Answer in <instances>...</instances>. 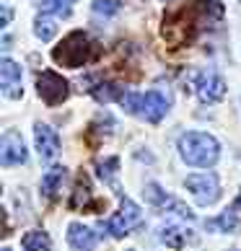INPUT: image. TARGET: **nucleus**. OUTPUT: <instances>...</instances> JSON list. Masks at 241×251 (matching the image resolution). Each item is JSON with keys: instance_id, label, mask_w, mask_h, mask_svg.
Masks as SVG:
<instances>
[{"instance_id": "nucleus-1", "label": "nucleus", "mask_w": 241, "mask_h": 251, "mask_svg": "<svg viewBox=\"0 0 241 251\" xmlns=\"http://www.w3.org/2000/svg\"><path fill=\"white\" fill-rule=\"evenodd\" d=\"M202 31V18H200V8L197 3H192L187 8H179L163 18V29L161 36L166 39V44L171 47H182L194 39V34Z\"/></svg>"}, {"instance_id": "nucleus-2", "label": "nucleus", "mask_w": 241, "mask_h": 251, "mask_svg": "<svg viewBox=\"0 0 241 251\" xmlns=\"http://www.w3.org/2000/svg\"><path fill=\"white\" fill-rule=\"evenodd\" d=\"M179 155L187 166L210 169L220 158V145L208 132H184L179 137Z\"/></svg>"}, {"instance_id": "nucleus-3", "label": "nucleus", "mask_w": 241, "mask_h": 251, "mask_svg": "<svg viewBox=\"0 0 241 251\" xmlns=\"http://www.w3.org/2000/svg\"><path fill=\"white\" fill-rule=\"evenodd\" d=\"M94 57V42L83 31H73L52 50V60L62 68H83Z\"/></svg>"}, {"instance_id": "nucleus-4", "label": "nucleus", "mask_w": 241, "mask_h": 251, "mask_svg": "<svg viewBox=\"0 0 241 251\" xmlns=\"http://www.w3.org/2000/svg\"><path fill=\"white\" fill-rule=\"evenodd\" d=\"M130 114L143 117L148 122H161L163 114L169 111V99H166L161 91H145V94H135V91H127V94L119 99Z\"/></svg>"}, {"instance_id": "nucleus-5", "label": "nucleus", "mask_w": 241, "mask_h": 251, "mask_svg": "<svg viewBox=\"0 0 241 251\" xmlns=\"http://www.w3.org/2000/svg\"><path fill=\"white\" fill-rule=\"evenodd\" d=\"M140 223H143L140 207H137L133 200L122 197V202H119V212H114L107 223H101V228H107V233H112L114 238H125V236H130V230L137 228Z\"/></svg>"}, {"instance_id": "nucleus-6", "label": "nucleus", "mask_w": 241, "mask_h": 251, "mask_svg": "<svg viewBox=\"0 0 241 251\" xmlns=\"http://www.w3.org/2000/svg\"><path fill=\"white\" fill-rule=\"evenodd\" d=\"M36 91H39L44 104L57 106L68 99L70 86H68V80H65L62 75H57L54 70H44V73H39V78H36Z\"/></svg>"}, {"instance_id": "nucleus-7", "label": "nucleus", "mask_w": 241, "mask_h": 251, "mask_svg": "<svg viewBox=\"0 0 241 251\" xmlns=\"http://www.w3.org/2000/svg\"><path fill=\"white\" fill-rule=\"evenodd\" d=\"M187 189L192 192V197L197 200V204L208 207V204H215L220 197V187H218V176L215 174H192L187 176Z\"/></svg>"}, {"instance_id": "nucleus-8", "label": "nucleus", "mask_w": 241, "mask_h": 251, "mask_svg": "<svg viewBox=\"0 0 241 251\" xmlns=\"http://www.w3.org/2000/svg\"><path fill=\"white\" fill-rule=\"evenodd\" d=\"M29 153H26L24 137L16 129H5L0 137V163L3 166H24Z\"/></svg>"}, {"instance_id": "nucleus-9", "label": "nucleus", "mask_w": 241, "mask_h": 251, "mask_svg": "<svg viewBox=\"0 0 241 251\" xmlns=\"http://www.w3.org/2000/svg\"><path fill=\"white\" fill-rule=\"evenodd\" d=\"M194 91H197V96L202 101H208V104H215V101H220L226 96V83L223 78L218 75V73H213V70H202L194 75Z\"/></svg>"}, {"instance_id": "nucleus-10", "label": "nucleus", "mask_w": 241, "mask_h": 251, "mask_svg": "<svg viewBox=\"0 0 241 251\" xmlns=\"http://www.w3.org/2000/svg\"><path fill=\"white\" fill-rule=\"evenodd\" d=\"M0 88L8 99H21L24 88H21V65L13 62L11 57L0 60Z\"/></svg>"}, {"instance_id": "nucleus-11", "label": "nucleus", "mask_w": 241, "mask_h": 251, "mask_svg": "<svg viewBox=\"0 0 241 251\" xmlns=\"http://www.w3.org/2000/svg\"><path fill=\"white\" fill-rule=\"evenodd\" d=\"M145 200L151 202V204H156V207H166V210H174L179 218H187V220H194V212L187 207L184 202H179V200H174V197H169L159 184H145Z\"/></svg>"}, {"instance_id": "nucleus-12", "label": "nucleus", "mask_w": 241, "mask_h": 251, "mask_svg": "<svg viewBox=\"0 0 241 251\" xmlns=\"http://www.w3.org/2000/svg\"><path fill=\"white\" fill-rule=\"evenodd\" d=\"M34 143H36V153H39L42 161H52L60 153V135L50 125H42V122L34 125Z\"/></svg>"}, {"instance_id": "nucleus-13", "label": "nucleus", "mask_w": 241, "mask_h": 251, "mask_svg": "<svg viewBox=\"0 0 241 251\" xmlns=\"http://www.w3.org/2000/svg\"><path fill=\"white\" fill-rule=\"evenodd\" d=\"M68 244L76 251H94L99 244V236L83 223H70L68 226Z\"/></svg>"}, {"instance_id": "nucleus-14", "label": "nucleus", "mask_w": 241, "mask_h": 251, "mask_svg": "<svg viewBox=\"0 0 241 251\" xmlns=\"http://www.w3.org/2000/svg\"><path fill=\"white\" fill-rule=\"evenodd\" d=\"M187 233H192V230H184L179 226H166L163 233H161V241L166 246H171V249H182L187 244H197V236H187Z\"/></svg>"}, {"instance_id": "nucleus-15", "label": "nucleus", "mask_w": 241, "mask_h": 251, "mask_svg": "<svg viewBox=\"0 0 241 251\" xmlns=\"http://www.w3.org/2000/svg\"><path fill=\"white\" fill-rule=\"evenodd\" d=\"M205 228L208 230H218V233H241V220L234 215V212H220L218 218L205 220Z\"/></svg>"}, {"instance_id": "nucleus-16", "label": "nucleus", "mask_w": 241, "mask_h": 251, "mask_svg": "<svg viewBox=\"0 0 241 251\" xmlns=\"http://www.w3.org/2000/svg\"><path fill=\"white\" fill-rule=\"evenodd\" d=\"M62 181H65V169H62V166L50 169L47 174L42 176V194H44V197H54L57 189L62 187Z\"/></svg>"}, {"instance_id": "nucleus-17", "label": "nucleus", "mask_w": 241, "mask_h": 251, "mask_svg": "<svg viewBox=\"0 0 241 251\" xmlns=\"http://www.w3.org/2000/svg\"><path fill=\"white\" fill-rule=\"evenodd\" d=\"M91 94H94L96 101H101V104H109V101H119L127 91L122 86H117V83H99L96 88H91Z\"/></svg>"}, {"instance_id": "nucleus-18", "label": "nucleus", "mask_w": 241, "mask_h": 251, "mask_svg": "<svg viewBox=\"0 0 241 251\" xmlns=\"http://www.w3.org/2000/svg\"><path fill=\"white\" fill-rule=\"evenodd\" d=\"M117 169H119V158H117V155H112V158H107V161H99V163H96L99 179L119 192V187H117Z\"/></svg>"}, {"instance_id": "nucleus-19", "label": "nucleus", "mask_w": 241, "mask_h": 251, "mask_svg": "<svg viewBox=\"0 0 241 251\" xmlns=\"http://www.w3.org/2000/svg\"><path fill=\"white\" fill-rule=\"evenodd\" d=\"M21 246L26 251H50L52 249V241L44 230H29L24 238H21Z\"/></svg>"}, {"instance_id": "nucleus-20", "label": "nucleus", "mask_w": 241, "mask_h": 251, "mask_svg": "<svg viewBox=\"0 0 241 251\" xmlns=\"http://www.w3.org/2000/svg\"><path fill=\"white\" fill-rule=\"evenodd\" d=\"M34 34L39 36L42 42H50L52 36L57 34V24H54L47 13H42V16H36V21H34Z\"/></svg>"}, {"instance_id": "nucleus-21", "label": "nucleus", "mask_w": 241, "mask_h": 251, "mask_svg": "<svg viewBox=\"0 0 241 251\" xmlns=\"http://www.w3.org/2000/svg\"><path fill=\"white\" fill-rule=\"evenodd\" d=\"M76 0H42V13L47 16H70V5Z\"/></svg>"}, {"instance_id": "nucleus-22", "label": "nucleus", "mask_w": 241, "mask_h": 251, "mask_svg": "<svg viewBox=\"0 0 241 251\" xmlns=\"http://www.w3.org/2000/svg\"><path fill=\"white\" fill-rule=\"evenodd\" d=\"M91 202V187H88V179L86 176H80L78 184H76V192H73V200H70V207H86Z\"/></svg>"}, {"instance_id": "nucleus-23", "label": "nucleus", "mask_w": 241, "mask_h": 251, "mask_svg": "<svg viewBox=\"0 0 241 251\" xmlns=\"http://www.w3.org/2000/svg\"><path fill=\"white\" fill-rule=\"evenodd\" d=\"M94 13L96 16H114V13H119V3L117 0H96Z\"/></svg>"}, {"instance_id": "nucleus-24", "label": "nucleus", "mask_w": 241, "mask_h": 251, "mask_svg": "<svg viewBox=\"0 0 241 251\" xmlns=\"http://www.w3.org/2000/svg\"><path fill=\"white\" fill-rule=\"evenodd\" d=\"M8 21H11V5H3V21H0V26H8Z\"/></svg>"}, {"instance_id": "nucleus-25", "label": "nucleus", "mask_w": 241, "mask_h": 251, "mask_svg": "<svg viewBox=\"0 0 241 251\" xmlns=\"http://www.w3.org/2000/svg\"><path fill=\"white\" fill-rule=\"evenodd\" d=\"M236 207L241 210V192H239V197H236Z\"/></svg>"}, {"instance_id": "nucleus-26", "label": "nucleus", "mask_w": 241, "mask_h": 251, "mask_svg": "<svg viewBox=\"0 0 241 251\" xmlns=\"http://www.w3.org/2000/svg\"><path fill=\"white\" fill-rule=\"evenodd\" d=\"M163 3H169V0H163Z\"/></svg>"}, {"instance_id": "nucleus-27", "label": "nucleus", "mask_w": 241, "mask_h": 251, "mask_svg": "<svg viewBox=\"0 0 241 251\" xmlns=\"http://www.w3.org/2000/svg\"><path fill=\"white\" fill-rule=\"evenodd\" d=\"M3 251H8V249H3Z\"/></svg>"}]
</instances>
